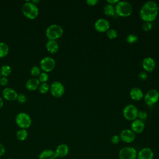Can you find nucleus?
I'll list each match as a JSON object with an SVG mask.
<instances>
[{
  "label": "nucleus",
  "mask_w": 159,
  "mask_h": 159,
  "mask_svg": "<svg viewBox=\"0 0 159 159\" xmlns=\"http://www.w3.org/2000/svg\"><path fill=\"white\" fill-rule=\"evenodd\" d=\"M63 34V28L58 24H53L50 25L46 29L45 34L48 40H54L60 38Z\"/></svg>",
  "instance_id": "20e7f679"
},
{
  "label": "nucleus",
  "mask_w": 159,
  "mask_h": 159,
  "mask_svg": "<svg viewBox=\"0 0 159 159\" xmlns=\"http://www.w3.org/2000/svg\"><path fill=\"white\" fill-rule=\"evenodd\" d=\"M2 96L7 101H13L17 99V93L13 89L11 88H5L2 91Z\"/></svg>",
  "instance_id": "2eb2a0df"
},
{
  "label": "nucleus",
  "mask_w": 159,
  "mask_h": 159,
  "mask_svg": "<svg viewBox=\"0 0 159 159\" xmlns=\"http://www.w3.org/2000/svg\"><path fill=\"white\" fill-rule=\"evenodd\" d=\"M120 141V137L119 135H114L111 137V142L112 143L114 144V145H116V144H118Z\"/></svg>",
  "instance_id": "72a5a7b5"
},
{
  "label": "nucleus",
  "mask_w": 159,
  "mask_h": 159,
  "mask_svg": "<svg viewBox=\"0 0 159 159\" xmlns=\"http://www.w3.org/2000/svg\"><path fill=\"white\" fill-rule=\"evenodd\" d=\"M50 91L53 97L60 98L65 93V86L61 82L55 81L51 84Z\"/></svg>",
  "instance_id": "1a4fd4ad"
},
{
  "label": "nucleus",
  "mask_w": 159,
  "mask_h": 159,
  "mask_svg": "<svg viewBox=\"0 0 159 159\" xmlns=\"http://www.w3.org/2000/svg\"><path fill=\"white\" fill-rule=\"evenodd\" d=\"M104 13L107 16H113L116 14L115 6L114 5L107 3L103 8Z\"/></svg>",
  "instance_id": "4be33fe9"
},
{
  "label": "nucleus",
  "mask_w": 159,
  "mask_h": 159,
  "mask_svg": "<svg viewBox=\"0 0 159 159\" xmlns=\"http://www.w3.org/2000/svg\"><path fill=\"white\" fill-rule=\"evenodd\" d=\"M138 40V37L134 34H130L126 37V42L130 44L135 43Z\"/></svg>",
  "instance_id": "cd10ccee"
},
{
  "label": "nucleus",
  "mask_w": 159,
  "mask_h": 159,
  "mask_svg": "<svg viewBox=\"0 0 159 159\" xmlns=\"http://www.w3.org/2000/svg\"><path fill=\"white\" fill-rule=\"evenodd\" d=\"M0 73L2 76H8L11 73V67L8 65H3L0 68Z\"/></svg>",
  "instance_id": "393cba45"
},
{
  "label": "nucleus",
  "mask_w": 159,
  "mask_h": 159,
  "mask_svg": "<svg viewBox=\"0 0 159 159\" xmlns=\"http://www.w3.org/2000/svg\"><path fill=\"white\" fill-rule=\"evenodd\" d=\"M16 100L19 103H24L27 101V97L24 94L20 93V94H18Z\"/></svg>",
  "instance_id": "473e14b6"
},
{
  "label": "nucleus",
  "mask_w": 159,
  "mask_h": 159,
  "mask_svg": "<svg viewBox=\"0 0 159 159\" xmlns=\"http://www.w3.org/2000/svg\"><path fill=\"white\" fill-rule=\"evenodd\" d=\"M49 78V76L47 73L45 72H42L40 74L39 76V80L40 82L42 83H46Z\"/></svg>",
  "instance_id": "c756f323"
},
{
  "label": "nucleus",
  "mask_w": 159,
  "mask_h": 159,
  "mask_svg": "<svg viewBox=\"0 0 159 159\" xmlns=\"http://www.w3.org/2000/svg\"><path fill=\"white\" fill-rule=\"evenodd\" d=\"M137 152L132 147H124L119 152V159H137Z\"/></svg>",
  "instance_id": "6e6552de"
},
{
  "label": "nucleus",
  "mask_w": 159,
  "mask_h": 159,
  "mask_svg": "<svg viewBox=\"0 0 159 159\" xmlns=\"http://www.w3.org/2000/svg\"><path fill=\"white\" fill-rule=\"evenodd\" d=\"M115 12L116 14L120 17H129L132 12V6L131 4L127 1H119L115 5Z\"/></svg>",
  "instance_id": "f03ea898"
},
{
  "label": "nucleus",
  "mask_w": 159,
  "mask_h": 159,
  "mask_svg": "<svg viewBox=\"0 0 159 159\" xmlns=\"http://www.w3.org/2000/svg\"><path fill=\"white\" fill-rule=\"evenodd\" d=\"M99 2L98 0H87L86 1V4L88 6H95Z\"/></svg>",
  "instance_id": "e433bc0d"
},
{
  "label": "nucleus",
  "mask_w": 159,
  "mask_h": 159,
  "mask_svg": "<svg viewBox=\"0 0 159 159\" xmlns=\"http://www.w3.org/2000/svg\"><path fill=\"white\" fill-rule=\"evenodd\" d=\"M106 35L110 39H114L117 36V32L116 29L110 28L106 31Z\"/></svg>",
  "instance_id": "bb28decb"
},
{
  "label": "nucleus",
  "mask_w": 159,
  "mask_h": 159,
  "mask_svg": "<svg viewBox=\"0 0 159 159\" xmlns=\"http://www.w3.org/2000/svg\"><path fill=\"white\" fill-rule=\"evenodd\" d=\"M139 110L138 108L133 104H128L124 107L122 113L124 117L130 121H133L137 119Z\"/></svg>",
  "instance_id": "423d86ee"
},
{
  "label": "nucleus",
  "mask_w": 159,
  "mask_h": 159,
  "mask_svg": "<svg viewBox=\"0 0 159 159\" xmlns=\"http://www.w3.org/2000/svg\"><path fill=\"white\" fill-rule=\"evenodd\" d=\"M0 78H1V73H0Z\"/></svg>",
  "instance_id": "79ce46f5"
},
{
  "label": "nucleus",
  "mask_w": 159,
  "mask_h": 159,
  "mask_svg": "<svg viewBox=\"0 0 159 159\" xmlns=\"http://www.w3.org/2000/svg\"><path fill=\"white\" fill-rule=\"evenodd\" d=\"M5 152H6V149L2 143H0V157L5 153Z\"/></svg>",
  "instance_id": "4c0bfd02"
},
{
  "label": "nucleus",
  "mask_w": 159,
  "mask_h": 159,
  "mask_svg": "<svg viewBox=\"0 0 159 159\" xmlns=\"http://www.w3.org/2000/svg\"><path fill=\"white\" fill-rule=\"evenodd\" d=\"M22 12L27 18L34 19L38 16L39 10L36 4L31 1H27L22 6Z\"/></svg>",
  "instance_id": "7ed1b4c3"
},
{
  "label": "nucleus",
  "mask_w": 159,
  "mask_h": 159,
  "mask_svg": "<svg viewBox=\"0 0 159 159\" xmlns=\"http://www.w3.org/2000/svg\"><path fill=\"white\" fill-rule=\"evenodd\" d=\"M120 140L125 143H129L133 142L136 137V134L129 129H125L121 131L119 135Z\"/></svg>",
  "instance_id": "9b49d317"
},
{
  "label": "nucleus",
  "mask_w": 159,
  "mask_h": 159,
  "mask_svg": "<svg viewBox=\"0 0 159 159\" xmlns=\"http://www.w3.org/2000/svg\"><path fill=\"white\" fill-rule=\"evenodd\" d=\"M55 60L52 57H45L40 61V68L45 73L52 71L55 68Z\"/></svg>",
  "instance_id": "0eeeda50"
},
{
  "label": "nucleus",
  "mask_w": 159,
  "mask_h": 159,
  "mask_svg": "<svg viewBox=\"0 0 159 159\" xmlns=\"http://www.w3.org/2000/svg\"><path fill=\"white\" fill-rule=\"evenodd\" d=\"M8 83V79L7 78V77H1L0 78V84L1 86H6Z\"/></svg>",
  "instance_id": "c9c22d12"
},
{
  "label": "nucleus",
  "mask_w": 159,
  "mask_h": 159,
  "mask_svg": "<svg viewBox=\"0 0 159 159\" xmlns=\"http://www.w3.org/2000/svg\"><path fill=\"white\" fill-rule=\"evenodd\" d=\"M154 157L153 151L148 147H144L140 149L137 153V159H153Z\"/></svg>",
  "instance_id": "4468645a"
},
{
  "label": "nucleus",
  "mask_w": 159,
  "mask_h": 159,
  "mask_svg": "<svg viewBox=\"0 0 159 159\" xmlns=\"http://www.w3.org/2000/svg\"><path fill=\"white\" fill-rule=\"evenodd\" d=\"M144 101L148 106H152L159 99V92L155 89L148 90L143 96Z\"/></svg>",
  "instance_id": "9d476101"
},
{
  "label": "nucleus",
  "mask_w": 159,
  "mask_h": 159,
  "mask_svg": "<svg viewBox=\"0 0 159 159\" xmlns=\"http://www.w3.org/2000/svg\"><path fill=\"white\" fill-rule=\"evenodd\" d=\"M94 27V29L99 32H106V31L110 29V24L107 19L99 18L95 21Z\"/></svg>",
  "instance_id": "f8f14e48"
},
{
  "label": "nucleus",
  "mask_w": 159,
  "mask_h": 159,
  "mask_svg": "<svg viewBox=\"0 0 159 159\" xmlns=\"http://www.w3.org/2000/svg\"><path fill=\"white\" fill-rule=\"evenodd\" d=\"M8 159H14V158H8Z\"/></svg>",
  "instance_id": "a19ab883"
},
{
  "label": "nucleus",
  "mask_w": 159,
  "mask_h": 159,
  "mask_svg": "<svg viewBox=\"0 0 159 159\" xmlns=\"http://www.w3.org/2000/svg\"><path fill=\"white\" fill-rule=\"evenodd\" d=\"M142 28L145 32L150 31L152 29V22H144V23L142 24Z\"/></svg>",
  "instance_id": "2f4dec72"
},
{
  "label": "nucleus",
  "mask_w": 159,
  "mask_h": 159,
  "mask_svg": "<svg viewBox=\"0 0 159 159\" xmlns=\"http://www.w3.org/2000/svg\"><path fill=\"white\" fill-rule=\"evenodd\" d=\"M47 51L51 53H55L59 50V44L57 40H48L45 45Z\"/></svg>",
  "instance_id": "aec40b11"
},
{
  "label": "nucleus",
  "mask_w": 159,
  "mask_h": 159,
  "mask_svg": "<svg viewBox=\"0 0 159 159\" xmlns=\"http://www.w3.org/2000/svg\"><path fill=\"white\" fill-rule=\"evenodd\" d=\"M119 1V0H107V3L112 5H116Z\"/></svg>",
  "instance_id": "58836bf2"
},
{
  "label": "nucleus",
  "mask_w": 159,
  "mask_h": 159,
  "mask_svg": "<svg viewBox=\"0 0 159 159\" xmlns=\"http://www.w3.org/2000/svg\"><path fill=\"white\" fill-rule=\"evenodd\" d=\"M28 137V132L26 129H21L16 132V137L20 141L25 140Z\"/></svg>",
  "instance_id": "b1692460"
},
{
  "label": "nucleus",
  "mask_w": 159,
  "mask_h": 159,
  "mask_svg": "<svg viewBox=\"0 0 159 159\" xmlns=\"http://www.w3.org/2000/svg\"><path fill=\"white\" fill-rule=\"evenodd\" d=\"M142 66L143 68L147 72L153 71L156 66V63L155 60L150 57H147L143 58L142 62Z\"/></svg>",
  "instance_id": "ddd939ff"
},
{
  "label": "nucleus",
  "mask_w": 159,
  "mask_h": 159,
  "mask_svg": "<svg viewBox=\"0 0 159 159\" xmlns=\"http://www.w3.org/2000/svg\"><path fill=\"white\" fill-rule=\"evenodd\" d=\"M145 129V123L139 119H136L132 121L131 123V130L136 134L142 133Z\"/></svg>",
  "instance_id": "dca6fc26"
},
{
  "label": "nucleus",
  "mask_w": 159,
  "mask_h": 159,
  "mask_svg": "<svg viewBox=\"0 0 159 159\" xmlns=\"http://www.w3.org/2000/svg\"><path fill=\"white\" fill-rule=\"evenodd\" d=\"M3 100L2 99V98L0 97V109L2 107V106H3Z\"/></svg>",
  "instance_id": "ea45409f"
},
{
  "label": "nucleus",
  "mask_w": 159,
  "mask_h": 159,
  "mask_svg": "<svg viewBox=\"0 0 159 159\" xmlns=\"http://www.w3.org/2000/svg\"><path fill=\"white\" fill-rule=\"evenodd\" d=\"M15 122L19 127L24 129L29 128L32 124V119L30 116L23 112H19L16 115Z\"/></svg>",
  "instance_id": "39448f33"
},
{
  "label": "nucleus",
  "mask_w": 159,
  "mask_h": 159,
  "mask_svg": "<svg viewBox=\"0 0 159 159\" xmlns=\"http://www.w3.org/2000/svg\"><path fill=\"white\" fill-rule=\"evenodd\" d=\"M9 51V46L8 45L4 42H0V58H4L8 54Z\"/></svg>",
  "instance_id": "5701e85b"
},
{
  "label": "nucleus",
  "mask_w": 159,
  "mask_h": 159,
  "mask_svg": "<svg viewBox=\"0 0 159 159\" xmlns=\"http://www.w3.org/2000/svg\"><path fill=\"white\" fill-rule=\"evenodd\" d=\"M147 118V112L145 111H140L138 112L137 119L143 121Z\"/></svg>",
  "instance_id": "7c9ffc66"
},
{
  "label": "nucleus",
  "mask_w": 159,
  "mask_h": 159,
  "mask_svg": "<svg viewBox=\"0 0 159 159\" xmlns=\"http://www.w3.org/2000/svg\"><path fill=\"white\" fill-rule=\"evenodd\" d=\"M55 152L57 158H64L69 153V147L66 143H61L57 146Z\"/></svg>",
  "instance_id": "f3484780"
},
{
  "label": "nucleus",
  "mask_w": 159,
  "mask_h": 159,
  "mask_svg": "<svg viewBox=\"0 0 159 159\" xmlns=\"http://www.w3.org/2000/svg\"><path fill=\"white\" fill-rule=\"evenodd\" d=\"M138 78L141 81H145L148 78L147 73L145 71H141L139 73Z\"/></svg>",
  "instance_id": "f704fd0d"
},
{
  "label": "nucleus",
  "mask_w": 159,
  "mask_h": 159,
  "mask_svg": "<svg viewBox=\"0 0 159 159\" xmlns=\"http://www.w3.org/2000/svg\"><path fill=\"white\" fill-rule=\"evenodd\" d=\"M39 85H40V81L39 79H37L35 78L29 79L25 83V87L29 91L36 90L37 88H39Z\"/></svg>",
  "instance_id": "412c9836"
},
{
  "label": "nucleus",
  "mask_w": 159,
  "mask_h": 159,
  "mask_svg": "<svg viewBox=\"0 0 159 159\" xmlns=\"http://www.w3.org/2000/svg\"><path fill=\"white\" fill-rule=\"evenodd\" d=\"M130 97L134 101H140L144 96L142 90L139 87H134L131 88L129 92Z\"/></svg>",
  "instance_id": "a211bd4d"
},
{
  "label": "nucleus",
  "mask_w": 159,
  "mask_h": 159,
  "mask_svg": "<svg viewBox=\"0 0 159 159\" xmlns=\"http://www.w3.org/2000/svg\"><path fill=\"white\" fill-rule=\"evenodd\" d=\"M158 6L153 1L145 2L141 7L139 12L140 18L144 22H153L158 14Z\"/></svg>",
  "instance_id": "f257e3e1"
},
{
  "label": "nucleus",
  "mask_w": 159,
  "mask_h": 159,
  "mask_svg": "<svg viewBox=\"0 0 159 159\" xmlns=\"http://www.w3.org/2000/svg\"><path fill=\"white\" fill-rule=\"evenodd\" d=\"M39 90L40 93L45 94L50 91V86L47 83H42L39 86Z\"/></svg>",
  "instance_id": "a878e982"
},
{
  "label": "nucleus",
  "mask_w": 159,
  "mask_h": 159,
  "mask_svg": "<svg viewBox=\"0 0 159 159\" xmlns=\"http://www.w3.org/2000/svg\"><path fill=\"white\" fill-rule=\"evenodd\" d=\"M41 73L40 67L37 66H34L30 69V74L33 76H38Z\"/></svg>",
  "instance_id": "c85d7f7f"
},
{
  "label": "nucleus",
  "mask_w": 159,
  "mask_h": 159,
  "mask_svg": "<svg viewBox=\"0 0 159 159\" xmlns=\"http://www.w3.org/2000/svg\"><path fill=\"white\" fill-rule=\"evenodd\" d=\"M0 159H1V157H0Z\"/></svg>",
  "instance_id": "37998d69"
},
{
  "label": "nucleus",
  "mask_w": 159,
  "mask_h": 159,
  "mask_svg": "<svg viewBox=\"0 0 159 159\" xmlns=\"http://www.w3.org/2000/svg\"><path fill=\"white\" fill-rule=\"evenodd\" d=\"M38 158L39 159H56L57 157L54 150L46 149L40 153Z\"/></svg>",
  "instance_id": "6ab92c4d"
}]
</instances>
